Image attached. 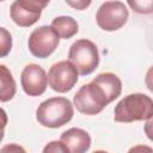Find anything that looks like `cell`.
<instances>
[{
	"instance_id": "1",
	"label": "cell",
	"mask_w": 153,
	"mask_h": 153,
	"mask_svg": "<svg viewBox=\"0 0 153 153\" xmlns=\"http://www.w3.org/2000/svg\"><path fill=\"white\" fill-rule=\"evenodd\" d=\"M122 91V81L110 72L98 74L91 82L81 86L74 94L76 110L84 115H97L109 103L115 100Z\"/></svg>"
},
{
	"instance_id": "2",
	"label": "cell",
	"mask_w": 153,
	"mask_h": 153,
	"mask_svg": "<svg viewBox=\"0 0 153 153\" xmlns=\"http://www.w3.org/2000/svg\"><path fill=\"white\" fill-rule=\"evenodd\" d=\"M153 100L143 93H130L122 98L114 110V120L121 123L146 121L152 118Z\"/></svg>"
},
{
	"instance_id": "3",
	"label": "cell",
	"mask_w": 153,
	"mask_h": 153,
	"mask_svg": "<svg viewBox=\"0 0 153 153\" xmlns=\"http://www.w3.org/2000/svg\"><path fill=\"white\" fill-rule=\"evenodd\" d=\"M73 104L65 97H53L42 102L36 110L38 123L47 128H60L73 117Z\"/></svg>"
},
{
	"instance_id": "4",
	"label": "cell",
	"mask_w": 153,
	"mask_h": 153,
	"mask_svg": "<svg viewBox=\"0 0 153 153\" xmlns=\"http://www.w3.org/2000/svg\"><path fill=\"white\" fill-rule=\"evenodd\" d=\"M68 61L75 66L79 74L88 75L99 65V53L92 41L81 38L71 45Z\"/></svg>"
},
{
	"instance_id": "5",
	"label": "cell",
	"mask_w": 153,
	"mask_h": 153,
	"mask_svg": "<svg viewBox=\"0 0 153 153\" xmlns=\"http://www.w3.org/2000/svg\"><path fill=\"white\" fill-rule=\"evenodd\" d=\"M129 12L121 1H105L96 13L98 26L104 31H116L128 20Z\"/></svg>"
},
{
	"instance_id": "6",
	"label": "cell",
	"mask_w": 153,
	"mask_h": 153,
	"mask_svg": "<svg viewBox=\"0 0 153 153\" xmlns=\"http://www.w3.org/2000/svg\"><path fill=\"white\" fill-rule=\"evenodd\" d=\"M78 75V71L71 61H60L50 67L47 79L51 90L59 93H65L75 86Z\"/></svg>"
},
{
	"instance_id": "7",
	"label": "cell",
	"mask_w": 153,
	"mask_h": 153,
	"mask_svg": "<svg viewBox=\"0 0 153 153\" xmlns=\"http://www.w3.org/2000/svg\"><path fill=\"white\" fill-rule=\"evenodd\" d=\"M59 36L50 26H39L38 29H35L29 36V50L38 59H45L55 51L59 45Z\"/></svg>"
},
{
	"instance_id": "8",
	"label": "cell",
	"mask_w": 153,
	"mask_h": 153,
	"mask_svg": "<svg viewBox=\"0 0 153 153\" xmlns=\"http://www.w3.org/2000/svg\"><path fill=\"white\" fill-rule=\"evenodd\" d=\"M20 82L24 92L27 96H41L45 92L48 84L45 71L36 63H30L24 67L20 75Z\"/></svg>"
},
{
	"instance_id": "9",
	"label": "cell",
	"mask_w": 153,
	"mask_h": 153,
	"mask_svg": "<svg viewBox=\"0 0 153 153\" xmlns=\"http://www.w3.org/2000/svg\"><path fill=\"white\" fill-rule=\"evenodd\" d=\"M61 143L69 153H84L90 149L91 136L80 128H71L61 134Z\"/></svg>"
},
{
	"instance_id": "10",
	"label": "cell",
	"mask_w": 153,
	"mask_h": 153,
	"mask_svg": "<svg viewBox=\"0 0 153 153\" xmlns=\"http://www.w3.org/2000/svg\"><path fill=\"white\" fill-rule=\"evenodd\" d=\"M10 13H11V18L12 20L22 27H29L31 25H33L41 17L42 12H35L31 11L24 6H22L18 1H14L11 5L10 8Z\"/></svg>"
},
{
	"instance_id": "11",
	"label": "cell",
	"mask_w": 153,
	"mask_h": 153,
	"mask_svg": "<svg viewBox=\"0 0 153 153\" xmlns=\"http://www.w3.org/2000/svg\"><path fill=\"white\" fill-rule=\"evenodd\" d=\"M50 27L59 36V38H65V39L73 37L79 30L76 20L69 16H60L54 18Z\"/></svg>"
},
{
	"instance_id": "12",
	"label": "cell",
	"mask_w": 153,
	"mask_h": 153,
	"mask_svg": "<svg viewBox=\"0 0 153 153\" xmlns=\"http://www.w3.org/2000/svg\"><path fill=\"white\" fill-rule=\"evenodd\" d=\"M16 80L11 71L5 66L0 65V102H8L16 94Z\"/></svg>"
},
{
	"instance_id": "13",
	"label": "cell",
	"mask_w": 153,
	"mask_h": 153,
	"mask_svg": "<svg viewBox=\"0 0 153 153\" xmlns=\"http://www.w3.org/2000/svg\"><path fill=\"white\" fill-rule=\"evenodd\" d=\"M130 8L140 14H151L153 12V0H127Z\"/></svg>"
},
{
	"instance_id": "14",
	"label": "cell",
	"mask_w": 153,
	"mask_h": 153,
	"mask_svg": "<svg viewBox=\"0 0 153 153\" xmlns=\"http://www.w3.org/2000/svg\"><path fill=\"white\" fill-rule=\"evenodd\" d=\"M12 49V36L5 27H0V57H5Z\"/></svg>"
},
{
	"instance_id": "15",
	"label": "cell",
	"mask_w": 153,
	"mask_h": 153,
	"mask_svg": "<svg viewBox=\"0 0 153 153\" xmlns=\"http://www.w3.org/2000/svg\"><path fill=\"white\" fill-rule=\"evenodd\" d=\"M18 1L22 6L35 11V12H42V10L49 4L50 0H16Z\"/></svg>"
},
{
	"instance_id": "16",
	"label": "cell",
	"mask_w": 153,
	"mask_h": 153,
	"mask_svg": "<svg viewBox=\"0 0 153 153\" xmlns=\"http://www.w3.org/2000/svg\"><path fill=\"white\" fill-rule=\"evenodd\" d=\"M43 152L44 153H48V152H53V153H66V148L65 146L61 143V141H51L49 142V145H47L44 148H43Z\"/></svg>"
},
{
	"instance_id": "17",
	"label": "cell",
	"mask_w": 153,
	"mask_h": 153,
	"mask_svg": "<svg viewBox=\"0 0 153 153\" xmlns=\"http://www.w3.org/2000/svg\"><path fill=\"white\" fill-rule=\"evenodd\" d=\"M65 1L67 2L68 6H71L74 10H78V11L86 10L92 2V0H65Z\"/></svg>"
},
{
	"instance_id": "18",
	"label": "cell",
	"mask_w": 153,
	"mask_h": 153,
	"mask_svg": "<svg viewBox=\"0 0 153 153\" xmlns=\"http://www.w3.org/2000/svg\"><path fill=\"white\" fill-rule=\"evenodd\" d=\"M7 124V114L5 112L4 109L0 108V142L4 139V134H5V127Z\"/></svg>"
},
{
	"instance_id": "19",
	"label": "cell",
	"mask_w": 153,
	"mask_h": 153,
	"mask_svg": "<svg viewBox=\"0 0 153 153\" xmlns=\"http://www.w3.org/2000/svg\"><path fill=\"white\" fill-rule=\"evenodd\" d=\"M0 1H4V0H0Z\"/></svg>"
}]
</instances>
